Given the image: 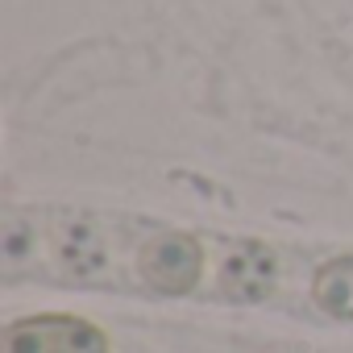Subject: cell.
<instances>
[{"label": "cell", "instance_id": "obj_1", "mask_svg": "<svg viewBox=\"0 0 353 353\" xmlns=\"http://www.w3.org/2000/svg\"><path fill=\"white\" fill-rule=\"evenodd\" d=\"M9 270L75 287H117L145 295H221L233 303L274 299L283 291L279 258L254 241H212L145 221L92 212L9 216Z\"/></svg>", "mask_w": 353, "mask_h": 353}, {"label": "cell", "instance_id": "obj_2", "mask_svg": "<svg viewBox=\"0 0 353 353\" xmlns=\"http://www.w3.org/2000/svg\"><path fill=\"white\" fill-rule=\"evenodd\" d=\"M5 353H108L100 328L79 316H30L5 332Z\"/></svg>", "mask_w": 353, "mask_h": 353}]
</instances>
